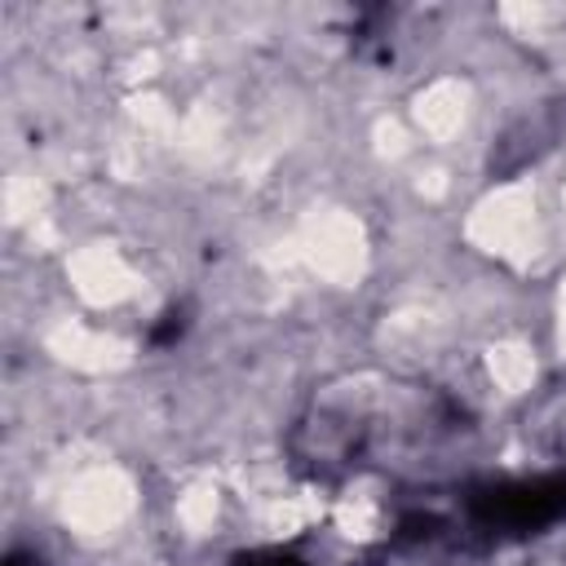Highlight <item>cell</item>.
<instances>
[{
    "instance_id": "1",
    "label": "cell",
    "mask_w": 566,
    "mask_h": 566,
    "mask_svg": "<svg viewBox=\"0 0 566 566\" xmlns=\"http://www.w3.org/2000/svg\"><path fill=\"white\" fill-rule=\"evenodd\" d=\"M473 522L482 531L500 535H522L535 526H548L566 513V478H526V482H500L473 495Z\"/></svg>"
},
{
    "instance_id": "2",
    "label": "cell",
    "mask_w": 566,
    "mask_h": 566,
    "mask_svg": "<svg viewBox=\"0 0 566 566\" xmlns=\"http://www.w3.org/2000/svg\"><path fill=\"white\" fill-rule=\"evenodd\" d=\"M243 566H305V562H296L292 553H252V557H243Z\"/></svg>"
},
{
    "instance_id": "3",
    "label": "cell",
    "mask_w": 566,
    "mask_h": 566,
    "mask_svg": "<svg viewBox=\"0 0 566 566\" xmlns=\"http://www.w3.org/2000/svg\"><path fill=\"white\" fill-rule=\"evenodd\" d=\"M9 566H35L31 557H9Z\"/></svg>"
}]
</instances>
